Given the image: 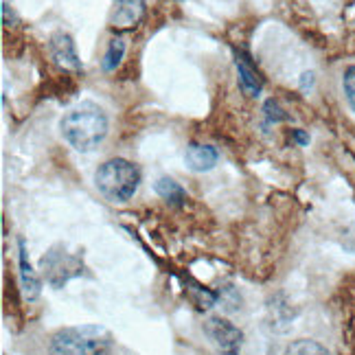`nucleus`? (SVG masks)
Instances as JSON below:
<instances>
[{"mask_svg":"<svg viewBox=\"0 0 355 355\" xmlns=\"http://www.w3.org/2000/svg\"><path fill=\"white\" fill-rule=\"evenodd\" d=\"M217 160H220V154L213 145H202V143H191L187 147V154H184V162L191 171L196 173H204V171H211Z\"/></svg>","mask_w":355,"mask_h":355,"instance_id":"7","label":"nucleus"},{"mask_svg":"<svg viewBox=\"0 0 355 355\" xmlns=\"http://www.w3.org/2000/svg\"><path fill=\"white\" fill-rule=\"evenodd\" d=\"M343 90H345V97L351 105V110L355 112V64L349 66L343 73Z\"/></svg>","mask_w":355,"mask_h":355,"instance_id":"14","label":"nucleus"},{"mask_svg":"<svg viewBox=\"0 0 355 355\" xmlns=\"http://www.w3.org/2000/svg\"><path fill=\"white\" fill-rule=\"evenodd\" d=\"M154 189L162 200L171 204V207H180V204H184V200H187L184 189L175 180H171V178H160V180H156Z\"/></svg>","mask_w":355,"mask_h":355,"instance_id":"11","label":"nucleus"},{"mask_svg":"<svg viewBox=\"0 0 355 355\" xmlns=\"http://www.w3.org/2000/svg\"><path fill=\"white\" fill-rule=\"evenodd\" d=\"M294 139H298V143H300V145H307V143H309V136H307L305 132H300V130H296V132H294Z\"/></svg>","mask_w":355,"mask_h":355,"instance_id":"16","label":"nucleus"},{"mask_svg":"<svg viewBox=\"0 0 355 355\" xmlns=\"http://www.w3.org/2000/svg\"><path fill=\"white\" fill-rule=\"evenodd\" d=\"M49 51L53 60L60 68L64 71H71V73H81V62H79V55H77V49H75V42L73 37L68 33H55L51 40H49Z\"/></svg>","mask_w":355,"mask_h":355,"instance_id":"6","label":"nucleus"},{"mask_svg":"<svg viewBox=\"0 0 355 355\" xmlns=\"http://www.w3.org/2000/svg\"><path fill=\"white\" fill-rule=\"evenodd\" d=\"M204 331H207L209 340L222 355H239L243 345V334L228 318L222 316L207 318L204 320Z\"/></svg>","mask_w":355,"mask_h":355,"instance_id":"5","label":"nucleus"},{"mask_svg":"<svg viewBox=\"0 0 355 355\" xmlns=\"http://www.w3.org/2000/svg\"><path fill=\"white\" fill-rule=\"evenodd\" d=\"M141 184V171L134 162L125 158H110L97 167L94 173V187L99 193L114 204H123L132 200L136 189Z\"/></svg>","mask_w":355,"mask_h":355,"instance_id":"2","label":"nucleus"},{"mask_svg":"<svg viewBox=\"0 0 355 355\" xmlns=\"http://www.w3.org/2000/svg\"><path fill=\"white\" fill-rule=\"evenodd\" d=\"M266 112L270 114V119H275V121H279V119H283V112L277 107V103L275 101H268L266 103Z\"/></svg>","mask_w":355,"mask_h":355,"instance_id":"15","label":"nucleus"},{"mask_svg":"<svg viewBox=\"0 0 355 355\" xmlns=\"http://www.w3.org/2000/svg\"><path fill=\"white\" fill-rule=\"evenodd\" d=\"M235 64H237V77H239L241 90L248 94V97H259V94H261V88H263V79L259 75L257 66L245 58L243 53H237Z\"/></svg>","mask_w":355,"mask_h":355,"instance_id":"9","label":"nucleus"},{"mask_svg":"<svg viewBox=\"0 0 355 355\" xmlns=\"http://www.w3.org/2000/svg\"><path fill=\"white\" fill-rule=\"evenodd\" d=\"M283 355H331V353H329V349H327V347L316 343V340L300 338V340H294V343H290Z\"/></svg>","mask_w":355,"mask_h":355,"instance_id":"12","label":"nucleus"},{"mask_svg":"<svg viewBox=\"0 0 355 355\" xmlns=\"http://www.w3.org/2000/svg\"><path fill=\"white\" fill-rule=\"evenodd\" d=\"M40 272H42V277L46 279L51 288H62V285H66L71 279L81 277L84 261H81L79 254L66 250L64 245H53V248L40 259Z\"/></svg>","mask_w":355,"mask_h":355,"instance_id":"4","label":"nucleus"},{"mask_svg":"<svg viewBox=\"0 0 355 355\" xmlns=\"http://www.w3.org/2000/svg\"><path fill=\"white\" fill-rule=\"evenodd\" d=\"M64 141L77 152H92L107 136V116L97 103H81L62 119Z\"/></svg>","mask_w":355,"mask_h":355,"instance_id":"1","label":"nucleus"},{"mask_svg":"<svg viewBox=\"0 0 355 355\" xmlns=\"http://www.w3.org/2000/svg\"><path fill=\"white\" fill-rule=\"evenodd\" d=\"M123 55H125V42H123L121 37H114L112 42H110V46H107V51H105L103 60H101L103 71H105V73H112V71H116V66L121 64Z\"/></svg>","mask_w":355,"mask_h":355,"instance_id":"13","label":"nucleus"},{"mask_svg":"<svg viewBox=\"0 0 355 355\" xmlns=\"http://www.w3.org/2000/svg\"><path fill=\"white\" fill-rule=\"evenodd\" d=\"M143 13V0H116V11L112 16V26L130 29L139 22Z\"/></svg>","mask_w":355,"mask_h":355,"instance_id":"10","label":"nucleus"},{"mask_svg":"<svg viewBox=\"0 0 355 355\" xmlns=\"http://www.w3.org/2000/svg\"><path fill=\"white\" fill-rule=\"evenodd\" d=\"M18 272H20V285H22V294L26 300H35L40 296V279L35 275V270L29 263V257H26V248H24V241L18 239Z\"/></svg>","mask_w":355,"mask_h":355,"instance_id":"8","label":"nucleus"},{"mask_svg":"<svg viewBox=\"0 0 355 355\" xmlns=\"http://www.w3.org/2000/svg\"><path fill=\"white\" fill-rule=\"evenodd\" d=\"M112 338L99 324L66 327L51 338V355H105Z\"/></svg>","mask_w":355,"mask_h":355,"instance_id":"3","label":"nucleus"}]
</instances>
